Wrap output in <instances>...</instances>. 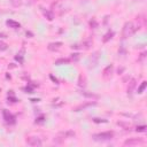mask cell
I'll use <instances>...</instances> for the list:
<instances>
[{
	"label": "cell",
	"instance_id": "ac0fdd59",
	"mask_svg": "<svg viewBox=\"0 0 147 147\" xmlns=\"http://www.w3.org/2000/svg\"><path fill=\"white\" fill-rule=\"evenodd\" d=\"M5 50H7V44L0 41V51H5Z\"/></svg>",
	"mask_w": 147,
	"mask_h": 147
},
{
	"label": "cell",
	"instance_id": "8fae6325",
	"mask_svg": "<svg viewBox=\"0 0 147 147\" xmlns=\"http://www.w3.org/2000/svg\"><path fill=\"white\" fill-rule=\"evenodd\" d=\"M92 105H95V102H90V104H85V105H80V106H78V107L76 108V111H78V110H80V109H84V108H86V107H89V106H92Z\"/></svg>",
	"mask_w": 147,
	"mask_h": 147
},
{
	"label": "cell",
	"instance_id": "5bb4252c",
	"mask_svg": "<svg viewBox=\"0 0 147 147\" xmlns=\"http://www.w3.org/2000/svg\"><path fill=\"white\" fill-rule=\"evenodd\" d=\"M45 16L47 17V20L48 21H52L54 18V15L51 13V12H45Z\"/></svg>",
	"mask_w": 147,
	"mask_h": 147
},
{
	"label": "cell",
	"instance_id": "ffe728a7",
	"mask_svg": "<svg viewBox=\"0 0 147 147\" xmlns=\"http://www.w3.org/2000/svg\"><path fill=\"white\" fill-rule=\"evenodd\" d=\"M146 130V127L145 125H141V127H138L137 128V131H139V132H143V131Z\"/></svg>",
	"mask_w": 147,
	"mask_h": 147
},
{
	"label": "cell",
	"instance_id": "7a4b0ae2",
	"mask_svg": "<svg viewBox=\"0 0 147 147\" xmlns=\"http://www.w3.org/2000/svg\"><path fill=\"white\" fill-rule=\"evenodd\" d=\"M114 137V133L110 132V131H107V132H101V133L94 134L93 138L95 140H109Z\"/></svg>",
	"mask_w": 147,
	"mask_h": 147
},
{
	"label": "cell",
	"instance_id": "3957f363",
	"mask_svg": "<svg viewBox=\"0 0 147 147\" xmlns=\"http://www.w3.org/2000/svg\"><path fill=\"white\" fill-rule=\"evenodd\" d=\"M143 143H144V140L141 138H130V139L124 141V145L125 146H136V145L143 144Z\"/></svg>",
	"mask_w": 147,
	"mask_h": 147
},
{
	"label": "cell",
	"instance_id": "ba28073f",
	"mask_svg": "<svg viewBox=\"0 0 147 147\" xmlns=\"http://www.w3.org/2000/svg\"><path fill=\"white\" fill-rule=\"evenodd\" d=\"M61 45H62V43H52V44L48 45V50L50 51H57L61 47Z\"/></svg>",
	"mask_w": 147,
	"mask_h": 147
},
{
	"label": "cell",
	"instance_id": "8992f818",
	"mask_svg": "<svg viewBox=\"0 0 147 147\" xmlns=\"http://www.w3.org/2000/svg\"><path fill=\"white\" fill-rule=\"evenodd\" d=\"M3 117H5V120H6L7 123H9V122H12V123H14V116L13 115H10L7 110H3Z\"/></svg>",
	"mask_w": 147,
	"mask_h": 147
},
{
	"label": "cell",
	"instance_id": "44dd1931",
	"mask_svg": "<svg viewBox=\"0 0 147 147\" xmlns=\"http://www.w3.org/2000/svg\"><path fill=\"white\" fill-rule=\"evenodd\" d=\"M90 24H91V27H94V28L97 27V22H95V21H94V20H92V21H91V22H90Z\"/></svg>",
	"mask_w": 147,
	"mask_h": 147
},
{
	"label": "cell",
	"instance_id": "5b68a950",
	"mask_svg": "<svg viewBox=\"0 0 147 147\" xmlns=\"http://www.w3.org/2000/svg\"><path fill=\"white\" fill-rule=\"evenodd\" d=\"M98 60H99V52H95L92 54V56L90 59V67H95L98 64Z\"/></svg>",
	"mask_w": 147,
	"mask_h": 147
},
{
	"label": "cell",
	"instance_id": "9c48e42d",
	"mask_svg": "<svg viewBox=\"0 0 147 147\" xmlns=\"http://www.w3.org/2000/svg\"><path fill=\"white\" fill-rule=\"evenodd\" d=\"M7 25H9V27L13 28V29H18V28L21 27L18 22H15V21H13V20H8V21H7Z\"/></svg>",
	"mask_w": 147,
	"mask_h": 147
},
{
	"label": "cell",
	"instance_id": "4fadbf2b",
	"mask_svg": "<svg viewBox=\"0 0 147 147\" xmlns=\"http://www.w3.org/2000/svg\"><path fill=\"white\" fill-rule=\"evenodd\" d=\"M83 95L85 97H89V98H94V99H98V95L97 94H93V93H86V92H82Z\"/></svg>",
	"mask_w": 147,
	"mask_h": 147
},
{
	"label": "cell",
	"instance_id": "6da1fadb",
	"mask_svg": "<svg viewBox=\"0 0 147 147\" xmlns=\"http://www.w3.org/2000/svg\"><path fill=\"white\" fill-rule=\"evenodd\" d=\"M136 30H137V28H136V25L133 24V22H127V23L124 24L123 30H122V37H123V38H128L129 36L134 34Z\"/></svg>",
	"mask_w": 147,
	"mask_h": 147
},
{
	"label": "cell",
	"instance_id": "2e32d148",
	"mask_svg": "<svg viewBox=\"0 0 147 147\" xmlns=\"http://www.w3.org/2000/svg\"><path fill=\"white\" fill-rule=\"evenodd\" d=\"M69 62V60L68 59H60V60H57L56 62H55V64H61V63H68Z\"/></svg>",
	"mask_w": 147,
	"mask_h": 147
},
{
	"label": "cell",
	"instance_id": "7402d4cb",
	"mask_svg": "<svg viewBox=\"0 0 147 147\" xmlns=\"http://www.w3.org/2000/svg\"><path fill=\"white\" fill-rule=\"evenodd\" d=\"M0 38H6V35H5V34H0Z\"/></svg>",
	"mask_w": 147,
	"mask_h": 147
},
{
	"label": "cell",
	"instance_id": "9a60e30c",
	"mask_svg": "<svg viewBox=\"0 0 147 147\" xmlns=\"http://www.w3.org/2000/svg\"><path fill=\"white\" fill-rule=\"evenodd\" d=\"M113 35H114L113 32H111V31H109V32H108V34L105 36V38H104V41H105V43H106V41H108V40H109L110 38L113 37Z\"/></svg>",
	"mask_w": 147,
	"mask_h": 147
},
{
	"label": "cell",
	"instance_id": "d6986e66",
	"mask_svg": "<svg viewBox=\"0 0 147 147\" xmlns=\"http://www.w3.org/2000/svg\"><path fill=\"white\" fill-rule=\"evenodd\" d=\"M117 124H118V125H121V127L125 128V129H128V128H130V125H129V124H125V123H123V122H117Z\"/></svg>",
	"mask_w": 147,
	"mask_h": 147
},
{
	"label": "cell",
	"instance_id": "277c9868",
	"mask_svg": "<svg viewBox=\"0 0 147 147\" xmlns=\"http://www.w3.org/2000/svg\"><path fill=\"white\" fill-rule=\"evenodd\" d=\"M27 144L30 145V146H34V147H37V146H41V141H40L39 138H36V137H29L27 139Z\"/></svg>",
	"mask_w": 147,
	"mask_h": 147
},
{
	"label": "cell",
	"instance_id": "30bf717a",
	"mask_svg": "<svg viewBox=\"0 0 147 147\" xmlns=\"http://www.w3.org/2000/svg\"><path fill=\"white\" fill-rule=\"evenodd\" d=\"M134 87H136V80L132 79L130 83H129V87H128V93H130V94L132 93V91H133Z\"/></svg>",
	"mask_w": 147,
	"mask_h": 147
},
{
	"label": "cell",
	"instance_id": "e0dca14e",
	"mask_svg": "<svg viewBox=\"0 0 147 147\" xmlns=\"http://www.w3.org/2000/svg\"><path fill=\"white\" fill-rule=\"evenodd\" d=\"M146 82H143V84H141V86L139 87V89H138V93H141V92H143V91L145 90V87H146Z\"/></svg>",
	"mask_w": 147,
	"mask_h": 147
},
{
	"label": "cell",
	"instance_id": "52a82bcc",
	"mask_svg": "<svg viewBox=\"0 0 147 147\" xmlns=\"http://www.w3.org/2000/svg\"><path fill=\"white\" fill-rule=\"evenodd\" d=\"M113 69H114V67H113V64H110V66H108L106 69L104 70V77H106V78H108V77H110L111 76V74H113Z\"/></svg>",
	"mask_w": 147,
	"mask_h": 147
},
{
	"label": "cell",
	"instance_id": "7c38bea8",
	"mask_svg": "<svg viewBox=\"0 0 147 147\" xmlns=\"http://www.w3.org/2000/svg\"><path fill=\"white\" fill-rule=\"evenodd\" d=\"M92 44H93V43H92V40L89 39V40H86V41H84L83 46H84V48H86V50H87V48H90V47L92 46Z\"/></svg>",
	"mask_w": 147,
	"mask_h": 147
}]
</instances>
